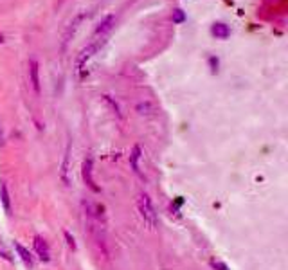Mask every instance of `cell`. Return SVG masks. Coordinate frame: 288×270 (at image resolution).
Here are the masks:
<instances>
[{"mask_svg":"<svg viewBox=\"0 0 288 270\" xmlns=\"http://www.w3.org/2000/svg\"><path fill=\"white\" fill-rule=\"evenodd\" d=\"M137 211H139L144 225L148 227V229H155L157 213H155V207H153L152 200H150V197L146 193H140L139 197H137Z\"/></svg>","mask_w":288,"mask_h":270,"instance_id":"1","label":"cell"},{"mask_svg":"<svg viewBox=\"0 0 288 270\" xmlns=\"http://www.w3.org/2000/svg\"><path fill=\"white\" fill-rule=\"evenodd\" d=\"M81 175H83V182L87 184V187L94 191V193H99V187L96 186V180L92 177V159L87 157L81 164Z\"/></svg>","mask_w":288,"mask_h":270,"instance_id":"2","label":"cell"},{"mask_svg":"<svg viewBox=\"0 0 288 270\" xmlns=\"http://www.w3.org/2000/svg\"><path fill=\"white\" fill-rule=\"evenodd\" d=\"M33 245H34V252L38 254V258L42 261H49L51 259V250H49L47 241L44 240L42 236H34L33 238Z\"/></svg>","mask_w":288,"mask_h":270,"instance_id":"3","label":"cell"},{"mask_svg":"<svg viewBox=\"0 0 288 270\" xmlns=\"http://www.w3.org/2000/svg\"><path fill=\"white\" fill-rule=\"evenodd\" d=\"M97 47H99V44H90L89 47L87 49H83L81 52H79V56H78V60H76V70H81L83 67H85V63H87V60L90 58V56L94 54V52L97 51Z\"/></svg>","mask_w":288,"mask_h":270,"instance_id":"4","label":"cell"},{"mask_svg":"<svg viewBox=\"0 0 288 270\" xmlns=\"http://www.w3.org/2000/svg\"><path fill=\"white\" fill-rule=\"evenodd\" d=\"M29 78H31V85H33L34 92L40 94V70H38L36 60H31L29 62Z\"/></svg>","mask_w":288,"mask_h":270,"instance_id":"5","label":"cell"},{"mask_svg":"<svg viewBox=\"0 0 288 270\" xmlns=\"http://www.w3.org/2000/svg\"><path fill=\"white\" fill-rule=\"evenodd\" d=\"M15 248H16V252H18V256H20V259H22L24 265H26L27 268H33L34 259H33V256H31V252L27 250L22 243H18V241H15Z\"/></svg>","mask_w":288,"mask_h":270,"instance_id":"6","label":"cell"},{"mask_svg":"<svg viewBox=\"0 0 288 270\" xmlns=\"http://www.w3.org/2000/svg\"><path fill=\"white\" fill-rule=\"evenodd\" d=\"M211 33H213L216 38H227L231 34V31H229V26L218 22V24H213V27H211Z\"/></svg>","mask_w":288,"mask_h":270,"instance_id":"7","label":"cell"},{"mask_svg":"<svg viewBox=\"0 0 288 270\" xmlns=\"http://www.w3.org/2000/svg\"><path fill=\"white\" fill-rule=\"evenodd\" d=\"M0 198H2V205H4V211L8 215H11V198L8 193V186L6 184H0Z\"/></svg>","mask_w":288,"mask_h":270,"instance_id":"8","label":"cell"},{"mask_svg":"<svg viewBox=\"0 0 288 270\" xmlns=\"http://www.w3.org/2000/svg\"><path fill=\"white\" fill-rule=\"evenodd\" d=\"M83 16H85V15H78L74 20H72V22H70L69 29H67V33H65V36H63V42H69V40H70V36H74L76 29H78V26H79V22H81V20H83Z\"/></svg>","mask_w":288,"mask_h":270,"instance_id":"9","label":"cell"},{"mask_svg":"<svg viewBox=\"0 0 288 270\" xmlns=\"http://www.w3.org/2000/svg\"><path fill=\"white\" fill-rule=\"evenodd\" d=\"M114 22H115V16H114V15L107 16V18H105L103 22L99 24V27L96 29V34H105V33H108V31L112 29V26H114Z\"/></svg>","mask_w":288,"mask_h":270,"instance_id":"10","label":"cell"},{"mask_svg":"<svg viewBox=\"0 0 288 270\" xmlns=\"http://www.w3.org/2000/svg\"><path fill=\"white\" fill-rule=\"evenodd\" d=\"M139 157H140V146H133V151H132V155H130V162H132V168H133V171L135 173H139L140 175V169H139Z\"/></svg>","mask_w":288,"mask_h":270,"instance_id":"11","label":"cell"},{"mask_svg":"<svg viewBox=\"0 0 288 270\" xmlns=\"http://www.w3.org/2000/svg\"><path fill=\"white\" fill-rule=\"evenodd\" d=\"M137 112L140 113V115H144V113H146V115H148V113H152L153 112V106L150 105V103H140V105H137Z\"/></svg>","mask_w":288,"mask_h":270,"instance_id":"12","label":"cell"},{"mask_svg":"<svg viewBox=\"0 0 288 270\" xmlns=\"http://www.w3.org/2000/svg\"><path fill=\"white\" fill-rule=\"evenodd\" d=\"M67 171H69V151L65 155V161H63V169H61V179L65 184H69V177H67Z\"/></svg>","mask_w":288,"mask_h":270,"instance_id":"13","label":"cell"},{"mask_svg":"<svg viewBox=\"0 0 288 270\" xmlns=\"http://www.w3.org/2000/svg\"><path fill=\"white\" fill-rule=\"evenodd\" d=\"M184 20H186L184 11H182V9H175V11H173V22L175 24H182Z\"/></svg>","mask_w":288,"mask_h":270,"instance_id":"14","label":"cell"},{"mask_svg":"<svg viewBox=\"0 0 288 270\" xmlns=\"http://www.w3.org/2000/svg\"><path fill=\"white\" fill-rule=\"evenodd\" d=\"M103 99L108 103V105L112 106V110H114V113H115V115H117V117H121V112H119V106H117V103H114V101H112V98H110V95H103Z\"/></svg>","mask_w":288,"mask_h":270,"instance_id":"15","label":"cell"},{"mask_svg":"<svg viewBox=\"0 0 288 270\" xmlns=\"http://www.w3.org/2000/svg\"><path fill=\"white\" fill-rule=\"evenodd\" d=\"M63 236H65V240H67V245H69L72 250H76V241H74V238L70 236L69 230H65V233H63Z\"/></svg>","mask_w":288,"mask_h":270,"instance_id":"16","label":"cell"},{"mask_svg":"<svg viewBox=\"0 0 288 270\" xmlns=\"http://www.w3.org/2000/svg\"><path fill=\"white\" fill-rule=\"evenodd\" d=\"M209 65H211V70H213V72H216V70H218V58L211 56V58H209Z\"/></svg>","mask_w":288,"mask_h":270,"instance_id":"17","label":"cell"},{"mask_svg":"<svg viewBox=\"0 0 288 270\" xmlns=\"http://www.w3.org/2000/svg\"><path fill=\"white\" fill-rule=\"evenodd\" d=\"M211 265H213L216 270H227V266L223 265V263H220V261H213V263H211Z\"/></svg>","mask_w":288,"mask_h":270,"instance_id":"18","label":"cell"},{"mask_svg":"<svg viewBox=\"0 0 288 270\" xmlns=\"http://www.w3.org/2000/svg\"><path fill=\"white\" fill-rule=\"evenodd\" d=\"M2 42H4V36H2V34H0V44H2Z\"/></svg>","mask_w":288,"mask_h":270,"instance_id":"19","label":"cell"}]
</instances>
